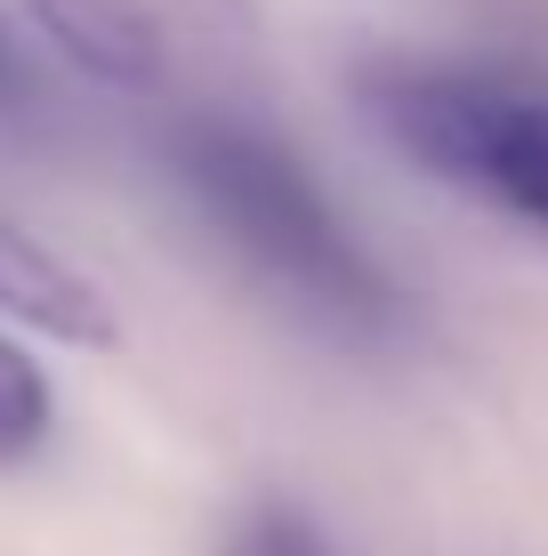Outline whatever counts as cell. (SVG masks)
Returning <instances> with one entry per match:
<instances>
[{"label": "cell", "mask_w": 548, "mask_h": 556, "mask_svg": "<svg viewBox=\"0 0 548 556\" xmlns=\"http://www.w3.org/2000/svg\"><path fill=\"white\" fill-rule=\"evenodd\" d=\"M234 556H323V548H315L307 532L291 525V516H258V532H251Z\"/></svg>", "instance_id": "cell-6"}, {"label": "cell", "mask_w": 548, "mask_h": 556, "mask_svg": "<svg viewBox=\"0 0 548 556\" xmlns=\"http://www.w3.org/2000/svg\"><path fill=\"white\" fill-rule=\"evenodd\" d=\"M49 435H56V388H49V371L25 355V339L0 331V468L41 459Z\"/></svg>", "instance_id": "cell-5"}, {"label": "cell", "mask_w": 548, "mask_h": 556, "mask_svg": "<svg viewBox=\"0 0 548 556\" xmlns=\"http://www.w3.org/2000/svg\"><path fill=\"white\" fill-rule=\"evenodd\" d=\"M178 169L202 194V210H211L267 275L291 282V291L323 299L339 315H380L387 306L380 266L339 226V210L323 202V186L298 169L291 146L258 138V129H242V122H186L178 129Z\"/></svg>", "instance_id": "cell-1"}, {"label": "cell", "mask_w": 548, "mask_h": 556, "mask_svg": "<svg viewBox=\"0 0 548 556\" xmlns=\"http://www.w3.org/2000/svg\"><path fill=\"white\" fill-rule=\"evenodd\" d=\"M16 9L89 81H105V89H154L162 81V25L145 0H16Z\"/></svg>", "instance_id": "cell-4"}, {"label": "cell", "mask_w": 548, "mask_h": 556, "mask_svg": "<svg viewBox=\"0 0 548 556\" xmlns=\"http://www.w3.org/2000/svg\"><path fill=\"white\" fill-rule=\"evenodd\" d=\"M25 98H33V73H25V49H16L9 16H0V113H25Z\"/></svg>", "instance_id": "cell-7"}, {"label": "cell", "mask_w": 548, "mask_h": 556, "mask_svg": "<svg viewBox=\"0 0 548 556\" xmlns=\"http://www.w3.org/2000/svg\"><path fill=\"white\" fill-rule=\"evenodd\" d=\"M371 113L428 178L484 194L548 235V98L468 81V73H380Z\"/></svg>", "instance_id": "cell-2"}, {"label": "cell", "mask_w": 548, "mask_h": 556, "mask_svg": "<svg viewBox=\"0 0 548 556\" xmlns=\"http://www.w3.org/2000/svg\"><path fill=\"white\" fill-rule=\"evenodd\" d=\"M0 315L56 339V348H89V355H105L113 339H122L113 299L65 251H49L33 226H16L9 210H0Z\"/></svg>", "instance_id": "cell-3"}]
</instances>
